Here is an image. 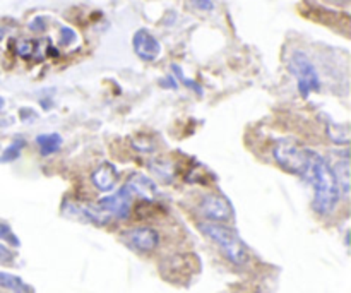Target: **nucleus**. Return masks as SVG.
<instances>
[{"instance_id": "obj_18", "label": "nucleus", "mask_w": 351, "mask_h": 293, "mask_svg": "<svg viewBox=\"0 0 351 293\" xmlns=\"http://www.w3.org/2000/svg\"><path fill=\"white\" fill-rule=\"evenodd\" d=\"M34 45H36V43H34V41H29V40L19 41V43H17V47H16L17 55H19V57H23V58L33 57Z\"/></svg>"}, {"instance_id": "obj_23", "label": "nucleus", "mask_w": 351, "mask_h": 293, "mask_svg": "<svg viewBox=\"0 0 351 293\" xmlns=\"http://www.w3.org/2000/svg\"><path fill=\"white\" fill-rule=\"evenodd\" d=\"M0 259L5 261V263H9V261L14 259V254L10 253L9 247L2 246V244H0Z\"/></svg>"}, {"instance_id": "obj_6", "label": "nucleus", "mask_w": 351, "mask_h": 293, "mask_svg": "<svg viewBox=\"0 0 351 293\" xmlns=\"http://www.w3.org/2000/svg\"><path fill=\"white\" fill-rule=\"evenodd\" d=\"M199 211L208 222L225 223L233 218L232 202L221 194H209L199 204Z\"/></svg>"}, {"instance_id": "obj_14", "label": "nucleus", "mask_w": 351, "mask_h": 293, "mask_svg": "<svg viewBox=\"0 0 351 293\" xmlns=\"http://www.w3.org/2000/svg\"><path fill=\"white\" fill-rule=\"evenodd\" d=\"M335 170V168H332ZM336 178H338L339 189L345 196L350 194V167H348V153L343 154V161H338V168L335 170Z\"/></svg>"}, {"instance_id": "obj_9", "label": "nucleus", "mask_w": 351, "mask_h": 293, "mask_svg": "<svg viewBox=\"0 0 351 293\" xmlns=\"http://www.w3.org/2000/svg\"><path fill=\"white\" fill-rule=\"evenodd\" d=\"M65 213L67 215H75V218L82 220V222L93 223V225H108L112 222L108 215L98 206H89V204H65Z\"/></svg>"}, {"instance_id": "obj_10", "label": "nucleus", "mask_w": 351, "mask_h": 293, "mask_svg": "<svg viewBox=\"0 0 351 293\" xmlns=\"http://www.w3.org/2000/svg\"><path fill=\"white\" fill-rule=\"evenodd\" d=\"M91 182L99 192H110L112 189H115L117 182H119V170L113 163L105 161L93 172Z\"/></svg>"}, {"instance_id": "obj_2", "label": "nucleus", "mask_w": 351, "mask_h": 293, "mask_svg": "<svg viewBox=\"0 0 351 293\" xmlns=\"http://www.w3.org/2000/svg\"><path fill=\"white\" fill-rule=\"evenodd\" d=\"M199 230L219 247L223 256L232 264L243 266L249 261V253H247L245 244L237 235L235 230H232L230 226L223 225V223L202 222L199 223Z\"/></svg>"}, {"instance_id": "obj_16", "label": "nucleus", "mask_w": 351, "mask_h": 293, "mask_svg": "<svg viewBox=\"0 0 351 293\" xmlns=\"http://www.w3.org/2000/svg\"><path fill=\"white\" fill-rule=\"evenodd\" d=\"M171 69H173L175 75H177V78L180 79V81L184 82L185 86H189V88H191L192 91H194V93H197V95H202V86H201V84H197V82H195V81H192V79L185 78L184 72H182V69H180V65L173 64V65H171Z\"/></svg>"}, {"instance_id": "obj_12", "label": "nucleus", "mask_w": 351, "mask_h": 293, "mask_svg": "<svg viewBox=\"0 0 351 293\" xmlns=\"http://www.w3.org/2000/svg\"><path fill=\"white\" fill-rule=\"evenodd\" d=\"M0 288L10 293H33V288L17 274L0 271Z\"/></svg>"}, {"instance_id": "obj_7", "label": "nucleus", "mask_w": 351, "mask_h": 293, "mask_svg": "<svg viewBox=\"0 0 351 293\" xmlns=\"http://www.w3.org/2000/svg\"><path fill=\"white\" fill-rule=\"evenodd\" d=\"M134 54L144 62H154L161 55V43L147 30L141 27L132 36Z\"/></svg>"}, {"instance_id": "obj_11", "label": "nucleus", "mask_w": 351, "mask_h": 293, "mask_svg": "<svg viewBox=\"0 0 351 293\" xmlns=\"http://www.w3.org/2000/svg\"><path fill=\"white\" fill-rule=\"evenodd\" d=\"M125 187L129 189L130 194H139L141 198L147 199V201H153V199H156L158 196H160V191H158L156 184H154L149 177L141 174L130 175Z\"/></svg>"}, {"instance_id": "obj_5", "label": "nucleus", "mask_w": 351, "mask_h": 293, "mask_svg": "<svg viewBox=\"0 0 351 293\" xmlns=\"http://www.w3.org/2000/svg\"><path fill=\"white\" fill-rule=\"evenodd\" d=\"M96 206L99 209H103L112 220H127L130 211H132V194L123 185L115 194L105 196V198L99 199Z\"/></svg>"}, {"instance_id": "obj_21", "label": "nucleus", "mask_w": 351, "mask_h": 293, "mask_svg": "<svg viewBox=\"0 0 351 293\" xmlns=\"http://www.w3.org/2000/svg\"><path fill=\"white\" fill-rule=\"evenodd\" d=\"M161 88H167V89H177L178 84H177V79L173 78V75H167V78H163L160 81Z\"/></svg>"}, {"instance_id": "obj_24", "label": "nucleus", "mask_w": 351, "mask_h": 293, "mask_svg": "<svg viewBox=\"0 0 351 293\" xmlns=\"http://www.w3.org/2000/svg\"><path fill=\"white\" fill-rule=\"evenodd\" d=\"M2 108H3V98H0V112H2Z\"/></svg>"}, {"instance_id": "obj_3", "label": "nucleus", "mask_w": 351, "mask_h": 293, "mask_svg": "<svg viewBox=\"0 0 351 293\" xmlns=\"http://www.w3.org/2000/svg\"><path fill=\"white\" fill-rule=\"evenodd\" d=\"M312 154H314V151L291 139H281L273 150L276 163L288 174H293L300 178H305V175H307Z\"/></svg>"}, {"instance_id": "obj_22", "label": "nucleus", "mask_w": 351, "mask_h": 293, "mask_svg": "<svg viewBox=\"0 0 351 293\" xmlns=\"http://www.w3.org/2000/svg\"><path fill=\"white\" fill-rule=\"evenodd\" d=\"M45 27H47V26H45L43 17H34V19L29 23V30L31 31H43Z\"/></svg>"}, {"instance_id": "obj_8", "label": "nucleus", "mask_w": 351, "mask_h": 293, "mask_svg": "<svg viewBox=\"0 0 351 293\" xmlns=\"http://www.w3.org/2000/svg\"><path fill=\"white\" fill-rule=\"evenodd\" d=\"M125 239L130 246L139 253H153L160 246V233L151 226H137L125 233Z\"/></svg>"}, {"instance_id": "obj_4", "label": "nucleus", "mask_w": 351, "mask_h": 293, "mask_svg": "<svg viewBox=\"0 0 351 293\" xmlns=\"http://www.w3.org/2000/svg\"><path fill=\"white\" fill-rule=\"evenodd\" d=\"M288 69L291 74L297 79V88L304 98H308L311 93H315L321 89V78L315 69L314 62L308 58L305 51H293L290 62H288Z\"/></svg>"}, {"instance_id": "obj_15", "label": "nucleus", "mask_w": 351, "mask_h": 293, "mask_svg": "<svg viewBox=\"0 0 351 293\" xmlns=\"http://www.w3.org/2000/svg\"><path fill=\"white\" fill-rule=\"evenodd\" d=\"M26 146V141L23 137H16L5 150L0 154V163H10V161H16L21 156V151Z\"/></svg>"}, {"instance_id": "obj_20", "label": "nucleus", "mask_w": 351, "mask_h": 293, "mask_svg": "<svg viewBox=\"0 0 351 293\" xmlns=\"http://www.w3.org/2000/svg\"><path fill=\"white\" fill-rule=\"evenodd\" d=\"M62 43L64 45H71L74 43L75 38H77V34L74 33V30H71V27H62Z\"/></svg>"}, {"instance_id": "obj_13", "label": "nucleus", "mask_w": 351, "mask_h": 293, "mask_svg": "<svg viewBox=\"0 0 351 293\" xmlns=\"http://www.w3.org/2000/svg\"><path fill=\"white\" fill-rule=\"evenodd\" d=\"M62 143H64V139H62L60 134L57 132L40 134V136L36 137V144L38 148H40V153L43 154V156H50V154L57 153V151L60 150Z\"/></svg>"}, {"instance_id": "obj_1", "label": "nucleus", "mask_w": 351, "mask_h": 293, "mask_svg": "<svg viewBox=\"0 0 351 293\" xmlns=\"http://www.w3.org/2000/svg\"><path fill=\"white\" fill-rule=\"evenodd\" d=\"M304 180L311 182L314 187V201H312V209L319 216H329L341 201V189H339L338 178H336L335 170L331 165L314 151L308 167L307 175Z\"/></svg>"}, {"instance_id": "obj_17", "label": "nucleus", "mask_w": 351, "mask_h": 293, "mask_svg": "<svg viewBox=\"0 0 351 293\" xmlns=\"http://www.w3.org/2000/svg\"><path fill=\"white\" fill-rule=\"evenodd\" d=\"M0 240H3V242H7L12 247H19V239L12 232V228L5 225V223H0Z\"/></svg>"}, {"instance_id": "obj_19", "label": "nucleus", "mask_w": 351, "mask_h": 293, "mask_svg": "<svg viewBox=\"0 0 351 293\" xmlns=\"http://www.w3.org/2000/svg\"><path fill=\"white\" fill-rule=\"evenodd\" d=\"M192 5L199 10H206V12H211L215 10V2L213 0H191Z\"/></svg>"}]
</instances>
